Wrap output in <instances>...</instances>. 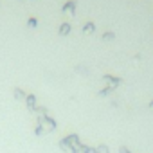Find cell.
<instances>
[{"instance_id": "ba28073f", "label": "cell", "mask_w": 153, "mask_h": 153, "mask_svg": "<svg viewBox=\"0 0 153 153\" xmlns=\"http://www.w3.org/2000/svg\"><path fill=\"white\" fill-rule=\"evenodd\" d=\"M58 33H59L61 36H67V34L70 33V24H67V22H65V24H61V25H59V29H58Z\"/></svg>"}, {"instance_id": "7c38bea8", "label": "cell", "mask_w": 153, "mask_h": 153, "mask_svg": "<svg viewBox=\"0 0 153 153\" xmlns=\"http://www.w3.org/2000/svg\"><path fill=\"white\" fill-rule=\"evenodd\" d=\"M27 25H29V27H33V29H34V27H36V25H38V20H36V18H29V20H27Z\"/></svg>"}, {"instance_id": "9c48e42d", "label": "cell", "mask_w": 153, "mask_h": 153, "mask_svg": "<svg viewBox=\"0 0 153 153\" xmlns=\"http://www.w3.org/2000/svg\"><path fill=\"white\" fill-rule=\"evenodd\" d=\"M34 114L38 115V119H40V117H45V115H47V108H45V106H36V108H34Z\"/></svg>"}, {"instance_id": "7a4b0ae2", "label": "cell", "mask_w": 153, "mask_h": 153, "mask_svg": "<svg viewBox=\"0 0 153 153\" xmlns=\"http://www.w3.org/2000/svg\"><path fill=\"white\" fill-rule=\"evenodd\" d=\"M45 133H51V131H54L56 130V121L52 119V117H49V115H45V117H40L38 119V123H36Z\"/></svg>"}, {"instance_id": "8992f818", "label": "cell", "mask_w": 153, "mask_h": 153, "mask_svg": "<svg viewBox=\"0 0 153 153\" xmlns=\"http://www.w3.org/2000/svg\"><path fill=\"white\" fill-rule=\"evenodd\" d=\"M13 96H15V99H18V101H22V99L25 101V97H27V94H25L22 88H15V90H13Z\"/></svg>"}, {"instance_id": "e0dca14e", "label": "cell", "mask_w": 153, "mask_h": 153, "mask_svg": "<svg viewBox=\"0 0 153 153\" xmlns=\"http://www.w3.org/2000/svg\"><path fill=\"white\" fill-rule=\"evenodd\" d=\"M149 108H151V110H153V101H151V103H149Z\"/></svg>"}, {"instance_id": "5bb4252c", "label": "cell", "mask_w": 153, "mask_h": 153, "mask_svg": "<svg viewBox=\"0 0 153 153\" xmlns=\"http://www.w3.org/2000/svg\"><path fill=\"white\" fill-rule=\"evenodd\" d=\"M110 92H112L110 88H103V90H99V97H106Z\"/></svg>"}, {"instance_id": "6da1fadb", "label": "cell", "mask_w": 153, "mask_h": 153, "mask_svg": "<svg viewBox=\"0 0 153 153\" xmlns=\"http://www.w3.org/2000/svg\"><path fill=\"white\" fill-rule=\"evenodd\" d=\"M63 140L67 142V146H68L70 153H81V149H83V144H81L79 137L76 135V133H70V135H67Z\"/></svg>"}, {"instance_id": "3957f363", "label": "cell", "mask_w": 153, "mask_h": 153, "mask_svg": "<svg viewBox=\"0 0 153 153\" xmlns=\"http://www.w3.org/2000/svg\"><path fill=\"white\" fill-rule=\"evenodd\" d=\"M103 81L106 83V88H110V90H114V88H117L121 85V78H114V76H110V74L103 76Z\"/></svg>"}, {"instance_id": "4fadbf2b", "label": "cell", "mask_w": 153, "mask_h": 153, "mask_svg": "<svg viewBox=\"0 0 153 153\" xmlns=\"http://www.w3.org/2000/svg\"><path fill=\"white\" fill-rule=\"evenodd\" d=\"M81 153H96V148H90V146H83Z\"/></svg>"}, {"instance_id": "9a60e30c", "label": "cell", "mask_w": 153, "mask_h": 153, "mask_svg": "<svg viewBox=\"0 0 153 153\" xmlns=\"http://www.w3.org/2000/svg\"><path fill=\"white\" fill-rule=\"evenodd\" d=\"M34 133H36L38 137H40V135H45V131H43V130H42V128H40L38 124H36V128H34Z\"/></svg>"}, {"instance_id": "8fae6325", "label": "cell", "mask_w": 153, "mask_h": 153, "mask_svg": "<svg viewBox=\"0 0 153 153\" xmlns=\"http://www.w3.org/2000/svg\"><path fill=\"white\" fill-rule=\"evenodd\" d=\"M114 38H115V34H114L112 31H108V33L103 34V40H106V42H110V40H114Z\"/></svg>"}, {"instance_id": "52a82bcc", "label": "cell", "mask_w": 153, "mask_h": 153, "mask_svg": "<svg viewBox=\"0 0 153 153\" xmlns=\"http://www.w3.org/2000/svg\"><path fill=\"white\" fill-rule=\"evenodd\" d=\"M96 31V25L92 24V22H87L85 25H83V34H92Z\"/></svg>"}, {"instance_id": "30bf717a", "label": "cell", "mask_w": 153, "mask_h": 153, "mask_svg": "<svg viewBox=\"0 0 153 153\" xmlns=\"http://www.w3.org/2000/svg\"><path fill=\"white\" fill-rule=\"evenodd\" d=\"M96 153H110V149H108L106 144H99V146L96 148Z\"/></svg>"}, {"instance_id": "2e32d148", "label": "cell", "mask_w": 153, "mask_h": 153, "mask_svg": "<svg viewBox=\"0 0 153 153\" xmlns=\"http://www.w3.org/2000/svg\"><path fill=\"white\" fill-rule=\"evenodd\" d=\"M119 153H131V151H130L126 146H121V148H119Z\"/></svg>"}, {"instance_id": "277c9868", "label": "cell", "mask_w": 153, "mask_h": 153, "mask_svg": "<svg viewBox=\"0 0 153 153\" xmlns=\"http://www.w3.org/2000/svg\"><path fill=\"white\" fill-rule=\"evenodd\" d=\"M76 6H78V4H76V0H68V2L61 7V11L63 13H68V15H74L76 13Z\"/></svg>"}, {"instance_id": "5b68a950", "label": "cell", "mask_w": 153, "mask_h": 153, "mask_svg": "<svg viewBox=\"0 0 153 153\" xmlns=\"http://www.w3.org/2000/svg\"><path fill=\"white\" fill-rule=\"evenodd\" d=\"M25 105H27V110L29 112H34V108H36V96L34 94H29L25 97Z\"/></svg>"}]
</instances>
